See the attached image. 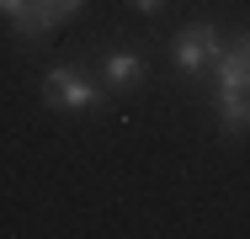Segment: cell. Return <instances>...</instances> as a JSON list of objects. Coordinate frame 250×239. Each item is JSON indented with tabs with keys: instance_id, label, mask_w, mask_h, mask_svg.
Wrapping results in <instances>:
<instances>
[{
	"instance_id": "obj_1",
	"label": "cell",
	"mask_w": 250,
	"mask_h": 239,
	"mask_svg": "<svg viewBox=\"0 0 250 239\" xmlns=\"http://www.w3.org/2000/svg\"><path fill=\"white\" fill-rule=\"evenodd\" d=\"M43 101H48L53 112H69V117H85V112H96L101 106V91L80 75V69H69V64H59L43 75Z\"/></svg>"
},
{
	"instance_id": "obj_3",
	"label": "cell",
	"mask_w": 250,
	"mask_h": 239,
	"mask_svg": "<svg viewBox=\"0 0 250 239\" xmlns=\"http://www.w3.org/2000/svg\"><path fill=\"white\" fill-rule=\"evenodd\" d=\"M213 80H218V91H250V32L224 43L218 64H213Z\"/></svg>"
},
{
	"instance_id": "obj_9",
	"label": "cell",
	"mask_w": 250,
	"mask_h": 239,
	"mask_svg": "<svg viewBox=\"0 0 250 239\" xmlns=\"http://www.w3.org/2000/svg\"><path fill=\"white\" fill-rule=\"evenodd\" d=\"M133 5H139L144 16H149V11H160V0H133Z\"/></svg>"
},
{
	"instance_id": "obj_5",
	"label": "cell",
	"mask_w": 250,
	"mask_h": 239,
	"mask_svg": "<svg viewBox=\"0 0 250 239\" xmlns=\"http://www.w3.org/2000/svg\"><path fill=\"white\" fill-rule=\"evenodd\" d=\"M213 112H218V128L234 139L250 128V91H218L213 96Z\"/></svg>"
},
{
	"instance_id": "obj_8",
	"label": "cell",
	"mask_w": 250,
	"mask_h": 239,
	"mask_svg": "<svg viewBox=\"0 0 250 239\" xmlns=\"http://www.w3.org/2000/svg\"><path fill=\"white\" fill-rule=\"evenodd\" d=\"M21 5H27V0H0V16H16Z\"/></svg>"
},
{
	"instance_id": "obj_2",
	"label": "cell",
	"mask_w": 250,
	"mask_h": 239,
	"mask_svg": "<svg viewBox=\"0 0 250 239\" xmlns=\"http://www.w3.org/2000/svg\"><path fill=\"white\" fill-rule=\"evenodd\" d=\"M218 53H224V38H218V32H213L208 21L187 27V32L176 38V48H170V59H176V69H181L187 80H202V75H213Z\"/></svg>"
},
{
	"instance_id": "obj_4",
	"label": "cell",
	"mask_w": 250,
	"mask_h": 239,
	"mask_svg": "<svg viewBox=\"0 0 250 239\" xmlns=\"http://www.w3.org/2000/svg\"><path fill=\"white\" fill-rule=\"evenodd\" d=\"M101 80H106V91H139L144 85V59L133 48H106L101 53Z\"/></svg>"
},
{
	"instance_id": "obj_7",
	"label": "cell",
	"mask_w": 250,
	"mask_h": 239,
	"mask_svg": "<svg viewBox=\"0 0 250 239\" xmlns=\"http://www.w3.org/2000/svg\"><path fill=\"white\" fill-rule=\"evenodd\" d=\"M38 5L48 11V16H53V21H59V27H64L69 16H80V11H85V0H38Z\"/></svg>"
},
{
	"instance_id": "obj_6",
	"label": "cell",
	"mask_w": 250,
	"mask_h": 239,
	"mask_svg": "<svg viewBox=\"0 0 250 239\" xmlns=\"http://www.w3.org/2000/svg\"><path fill=\"white\" fill-rule=\"evenodd\" d=\"M5 21H11V32H16L21 43H43V38H53V27H59L38 0H27V5H21L16 16H5Z\"/></svg>"
}]
</instances>
